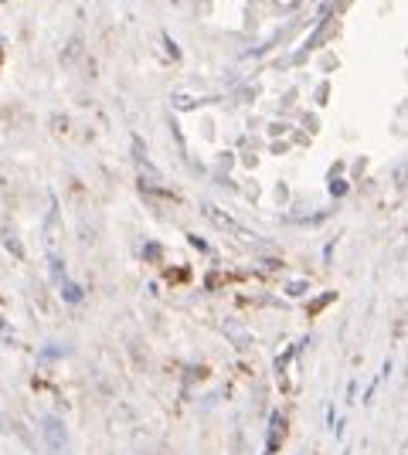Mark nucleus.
<instances>
[{"mask_svg": "<svg viewBox=\"0 0 408 455\" xmlns=\"http://www.w3.org/2000/svg\"><path fill=\"white\" fill-rule=\"evenodd\" d=\"M44 438L52 445V455H65V425H61L59 418H48L44 421Z\"/></svg>", "mask_w": 408, "mask_h": 455, "instance_id": "nucleus-1", "label": "nucleus"}, {"mask_svg": "<svg viewBox=\"0 0 408 455\" xmlns=\"http://www.w3.org/2000/svg\"><path fill=\"white\" fill-rule=\"evenodd\" d=\"M204 214L212 218V225H214V228H235L232 218H228V214H225L221 208H214V204H204Z\"/></svg>", "mask_w": 408, "mask_h": 455, "instance_id": "nucleus-2", "label": "nucleus"}]
</instances>
